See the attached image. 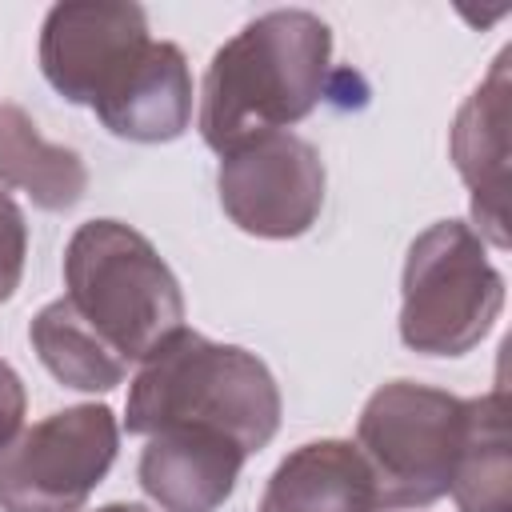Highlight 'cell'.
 Listing matches in <instances>:
<instances>
[{
  "label": "cell",
  "mask_w": 512,
  "mask_h": 512,
  "mask_svg": "<svg viewBox=\"0 0 512 512\" xmlns=\"http://www.w3.org/2000/svg\"><path fill=\"white\" fill-rule=\"evenodd\" d=\"M280 412L276 376L256 352L180 328L140 364L128 388L124 428L152 436L160 428L200 424L232 436L252 456L276 436Z\"/></svg>",
  "instance_id": "2"
},
{
  "label": "cell",
  "mask_w": 512,
  "mask_h": 512,
  "mask_svg": "<svg viewBox=\"0 0 512 512\" xmlns=\"http://www.w3.org/2000/svg\"><path fill=\"white\" fill-rule=\"evenodd\" d=\"M28 340L40 356V364L76 392H112L116 384H124L128 364L72 312V304L60 296L52 304H44L32 324H28Z\"/></svg>",
  "instance_id": "15"
},
{
  "label": "cell",
  "mask_w": 512,
  "mask_h": 512,
  "mask_svg": "<svg viewBox=\"0 0 512 512\" xmlns=\"http://www.w3.org/2000/svg\"><path fill=\"white\" fill-rule=\"evenodd\" d=\"M0 188L24 192L44 212H68L88 192V168L80 152L44 140L20 104L0 100Z\"/></svg>",
  "instance_id": "13"
},
{
  "label": "cell",
  "mask_w": 512,
  "mask_h": 512,
  "mask_svg": "<svg viewBox=\"0 0 512 512\" xmlns=\"http://www.w3.org/2000/svg\"><path fill=\"white\" fill-rule=\"evenodd\" d=\"M24 412H28L24 380L16 376V368H12L8 360H0V448H4L8 440H16V436H20Z\"/></svg>",
  "instance_id": "17"
},
{
  "label": "cell",
  "mask_w": 512,
  "mask_h": 512,
  "mask_svg": "<svg viewBox=\"0 0 512 512\" xmlns=\"http://www.w3.org/2000/svg\"><path fill=\"white\" fill-rule=\"evenodd\" d=\"M96 512H152V508H144V504H128V500H116V504H104V508H96Z\"/></svg>",
  "instance_id": "18"
},
{
  "label": "cell",
  "mask_w": 512,
  "mask_h": 512,
  "mask_svg": "<svg viewBox=\"0 0 512 512\" xmlns=\"http://www.w3.org/2000/svg\"><path fill=\"white\" fill-rule=\"evenodd\" d=\"M64 300L124 360L144 364L184 328V292L152 240L120 220H88L64 248Z\"/></svg>",
  "instance_id": "3"
},
{
  "label": "cell",
  "mask_w": 512,
  "mask_h": 512,
  "mask_svg": "<svg viewBox=\"0 0 512 512\" xmlns=\"http://www.w3.org/2000/svg\"><path fill=\"white\" fill-rule=\"evenodd\" d=\"M448 492L460 512H512V456H508V392L468 400V424L456 452Z\"/></svg>",
  "instance_id": "14"
},
{
  "label": "cell",
  "mask_w": 512,
  "mask_h": 512,
  "mask_svg": "<svg viewBox=\"0 0 512 512\" xmlns=\"http://www.w3.org/2000/svg\"><path fill=\"white\" fill-rule=\"evenodd\" d=\"M332 28L308 8H272L224 40L200 84V136L224 156L264 132H288L324 96Z\"/></svg>",
  "instance_id": "1"
},
{
  "label": "cell",
  "mask_w": 512,
  "mask_h": 512,
  "mask_svg": "<svg viewBox=\"0 0 512 512\" xmlns=\"http://www.w3.org/2000/svg\"><path fill=\"white\" fill-rule=\"evenodd\" d=\"M120 420L108 404L60 408L0 448V512H80L108 476Z\"/></svg>",
  "instance_id": "6"
},
{
  "label": "cell",
  "mask_w": 512,
  "mask_h": 512,
  "mask_svg": "<svg viewBox=\"0 0 512 512\" xmlns=\"http://www.w3.org/2000/svg\"><path fill=\"white\" fill-rule=\"evenodd\" d=\"M324 160L296 132H264L220 156L216 192L224 216L260 240L304 236L324 208Z\"/></svg>",
  "instance_id": "7"
},
{
  "label": "cell",
  "mask_w": 512,
  "mask_h": 512,
  "mask_svg": "<svg viewBox=\"0 0 512 512\" xmlns=\"http://www.w3.org/2000/svg\"><path fill=\"white\" fill-rule=\"evenodd\" d=\"M504 308V276L464 220L424 228L400 276V340L420 356L472 352Z\"/></svg>",
  "instance_id": "4"
},
{
  "label": "cell",
  "mask_w": 512,
  "mask_h": 512,
  "mask_svg": "<svg viewBox=\"0 0 512 512\" xmlns=\"http://www.w3.org/2000/svg\"><path fill=\"white\" fill-rule=\"evenodd\" d=\"M460 180L472 192L476 236L508 248L504 196H508V48L496 56L488 80L460 104L448 136Z\"/></svg>",
  "instance_id": "10"
},
{
  "label": "cell",
  "mask_w": 512,
  "mask_h": 512,
  "mask_svg": "<svg viewBox=\"0 0 512 512\" xmlns=\"http://www.w3.org/2000/svg\"><path fill=\"white\" fill-rule=\"evenodd\" d=\"M244 460L248 452L232 436L176 424L148 436L136 480L160 512H216L232 496Z\"/></svg>",
  "instance_id": "9"
},
{
  "label": "cell",
  "mask_w": 512,
  "mask_h": 512,
  "mask_svg": "<svg viewBox=\"0 0 512 512\" xmlns=\"http://www.w3.org/2000/svg\"><path fill=\"white\" fill-rule=\"evenodd\" d=\"M468 400L416 380L380 384L360 420L356 448L368 460L384 508H428L448 496Z\"/></svg>",
  "instance_id": "5"
},
{
  "label": "cell",
  "mask_w": 512,
  "mask_h": 512,
  "mask_svg": "<svg viewBox=\"0 0 512 512\" xmlns=\"http://www.w3.org/2000/svg\"><path fill=\"white\" fill-rule=\"evenodd\" d=\"M24 256H28V224L20 204L0 188V304L12 300L24 276Z\"/></svg>",
  "instance_id": "16"
},
{
  "label": "cell",
  "mask_w": 512,
  "mask_h": 512,
  "mask_svg": "<svg viewBox=\"0 0 512 512\" xmlns=\"http://www.w3.org/2000/svg\"><path fill=\"white\" fill-rule=\"evenodd\" d=\"M380 488L352 440H308L292 448L256 512H380Z\"/></svg>",
  "instance_id": "12"
},
{
  "label": "cell",
  "mask_w": 512,
  "mask_h": 512,
  "mask_svg": "<svg viewBox=\"0 0 512 512\" xmlns=\"http://www.w3.org/2000/svg\"><path fill=\"white\" fill-rule=\"evenodd\" d=\"M152 44L148 12L124 0L52 4L40 28V72L68 100L96 108Z\"/></svg>",
  "instance_id": "8"
},
{
  "label": "cell",
  "mask_w": 512,
  "mask_h": 512,
  "mask_svg": "<svg viewBox=\"0 0 512 512\" xmlns=\"http://www.w3.org/2000/svg\"><path fill=\"white\" fill-rule=\"evenodd\" d=\"M100 124L136 144H168L192 124V72L172 40H152L132 72L92 108Z\"/></svg>",
  "instance_id": "11"
}]
</instances>
